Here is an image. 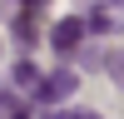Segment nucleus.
Here are the masks:
<instances>
[{
  "label": "nucleus",
  "instance_id": "nucleus-5",
  "mask_svg": "<svg viewBox=\"0 0 124 119\" xmlns=\"http://www.w3.org/2000/svg\"><path fill=\"white\" fill-rule=\"evenodd\" d=\"M45 119H70V114H55V109H45Z\"/></svg>",
  "mask_w": 124,
  "mask_h": 119
},
{
  "label": "nucleus",
  "instance_id": "nucleus-2",
  "mask_svg": "<svg viewBox=\"0 0 124 119\" xmlns=\"http://www.w3.org/2000/svg\"><path fill=\"white\" fill-rule=\"evenodd\" d=\"M89 35V20H79V15H65V20H55V30H50V45L60 50V55H70V50H79V40Z\"/></svg>",
  "mask_w": 124,
  "mask_h": 119
},
{
  "label": "nucleus",
  "instance_id": "nucleus-8",
  "mask_svg": "<svg viewBox=\"0 0 124 119\" xmlns=\"http://www.w3.org/2000/svg\"><path fill=\"white\" fill-rule=\"evenodd\" d=\"M20 5H40V0H20Z\"/></svg>",
  "mask_w": 124,
  "mask_h": 119
},
{
  "label": "nucleus",
  "instance_id": "nucleus-6",
  "mask_svg": "<svg viewBox=\"0 0 124 119\" xmlns=\"http://www.w3.org/2000/svg\"><path fill=\"white\" fill-rule=\"evenodd\" d=\"M10 119H30V114H25V109H15V114H10Z\"/></svg>",
  "mask_w": 124,
  "mask_h": 119
},
{
  "label": "nucleus",
  "instance_id": "nucleus-4",
  "mask_svg": "<svg viewBox=\"0 0 124 119\" xmlns=\"http://www.w3.org/2000/svg\"><path fill=\"white\" fill-rule=\"evenodd\" d=\"M109 69H114V79H119V84H124V50H119V55H114V65H109Z\"/></svg>",
  "mask_w": 124,
  "mask_h": 119
},
{
  "label": "nucleus",
  "instance_id": "nucleus-1",
  "mask_svg": "<svg viewBox=\"0 0 124 119\" xmlns=\"http://www.w3.org/2000/svg\"><path fill=\"white\" fill-rule=\"evenodd\" d=\"M75 84H79V74H75V69H55V74H40L35 99L50 109V104H60V99H70V94H75Z\"/></svg>",
  "mask_w": 124,
  "mask_h": 119
},
{
  "label": "nucleus",
  "instance_id": "nucleus-3",
  "mask_svg": "<svg viewBox=\"0 0 124 119\" xmlns=\"http://www.w3.org/2000/svg\"><path fill=\"white\" fill-rule=\"evenodd\" d=\"M10 79H15V84H20V89H35V84H40V69H35V65H30V60H20V65H15V69H10Z\"/></svg>",
  "mask_w": 124,
  "mask_h": 119
},
{
  "label": "nucleus",
  "instance_id": "nucleus-7",
  "mask_svg": "<svg viewBox=\"0 0 124 119\" xmlns=\"http://www.w3.org/2000/svg\"><path fill=\"white\" fill-rule=\"evenodd\" d=\"M70 119H99V114H70Z\"/></svg>",
  "mask_w": 124,
  "mask_h": 119
}]
</instances>
